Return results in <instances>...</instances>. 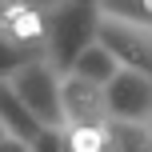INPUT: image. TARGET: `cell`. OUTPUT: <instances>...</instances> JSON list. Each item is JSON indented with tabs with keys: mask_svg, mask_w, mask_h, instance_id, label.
Masks as SVG:
<instances>
[{
	"mask_svg": "<svg viewBox=\"0 0 152 152\" xmlns=\"http://www.w3.org/2000/svg\"><path fill=\"white\" fill-rule=\"evenodd\" d=\"M116 68H120V60H116L112 52H108L100 40H88V44L80 48V52L72 56V64L64 72H76V76H84V80H96V84H104L108 76H112Z\"/></svg>",
	"mask_w": 152,
	"mask_h": 152,
	"instance_id": "9c48e42d",
	"label": "cell"
},
{
	"mask_svg": "<svg viewBox=\"0 0 152 152\" xmlns=\"http://www.w3.org/2000/svg\"><path fill=\"white\" fill-rule=\"evenodd\" d=\"M60 116L64 124H100L108 120L104 88L76 72H60Z\"/></svg>",
	"mask_w": 152,
	"mask_h": 152,
	"instance_id": "52a82bcc",
	"label": "cell"
},
{
	"mask_svg": "<svg viewBox=\"0 0 152 152\" xmlns=\"http://www.w3.org/2000/svg\"><path fill=\"white\" fill-rule=\"evenodd\" d=\"M0 32L16 48H24L28 56H44L48 8L44 4H28V0H4V8H0Z\"/></svg>",
	"mask_w": 152,
	"mask_h": 152,
	"instance_id": "8992f818",
	"label": "cell"
},
{
	"mask_svg": "<svg viewBox=\"0 0 152 152\" xmlns=\"http://www.w3.org/2000/svg\"><path fill=\"white\" fill-rule=\"evenodd\" d=\"M28 4H44V8H48V4H56V0H28Z\"/></svg>",
	"mask_w": 152,
	"mask_h": 152,
	"instance_id": "5bb4252c",
	"label": "cell"
},
{
	"mask_svg": "<svg viewBox=\"0 0 152 152\" xmlns=\"http://www.w3.org/2000/svg\"><path fill=\"white\" fill-rule=\"evenodd\" d=\"M100 88H104L108 116H128V120H148L152 116V76L144 68L120 64Z\"/></svg>",
	"mask_w": 152,
	"mask_h": 152,
	"instance_id": "277c9868",
	"label": "cell"
},
{
	"mask_svg": "<svg viewBox=\"0 0 152 152\" xmlns=\"http://www.w3.org/2000/svg\"><path fill=\"white\" fill-rule=\"evenodd\" d=\"M60 148L64 152H108V132L100 124H60Z\"/></svg>",
	"mask_w": 152,
	"mask_h": 152,
	"instance_id": "30bf717a",
	"label": "cell"
},
{
	"mask_svg": "<svg viewBox=\"0 0 152 152\" xmlns=\"http://www.w3.org/2000/svg\"><path fill=\"white\" fill-rule=\"evenodd\" d=\"M0 124L8 136H16L28 152H44V148H60V128H44L28 108L20 104V96L12 92L8 76H0Z\"/></svg>",
	"mask_w": 152,
	"mask_h": 152,
	"instance_id": "5b68a950",
	"label": "cell"
},
{
	"mask_svg": "<svg viewBox=\"0 0 152 152\" xmlns=\"http://www.w3.org/2000/svg\"><path fill=\"white\" fill-rule=\"evenodd\" d=\"M0 8H4V0H0Z\"/></svg>",
	"mask_w": 152,
	"mask_h": 152,
	"instance_id": "9a60e30c",
	"label": "cell"
},
{
	"mask_svg": "<svg viewBox=\"0 0 152 152\" xmlns=\"http://www.w3.org/2000/svg\"><path fill=\"white\" fill-rule=\"evenodd\" d=\"M108 52L128 68H152V40H148V24L144 20H124V16H108L100 12L96 20V36Z\"/></svg>",
	"mask_w": 152,
	"mask_h": 152,
	"instance_id": "3957f363",
	"label": "cell"
},
{
	"mask_svg": "<svg viewBox=\"0 0 152 152\" xmlns=\"http://www.w3.org/2000/svg\"><path fill=\"white\" fill-rule=\"evenodd\" d=\"M12 92L20 96V104L36 116L44 128H60L64 116H60V72L44 60V56H32L24 60L20 68L8 76Z\"/></svg>",
	"mask_w": 152,
	"mask_h": 152,
	"instance_id": "7a4b0ae2",
	"label": "cell"
},
{
	"mask_svg": "<svg viewBox=\"0 0 152 152\" xmlns=\"http://www.w3.org/2000/svg\"><path fill=\"white\" fill-rule=\"evenodd\" d=\"M108 132V152L128 148V152H144L152 144V120H128V116H108L104 120Z\"/></svg>",
	"mask_w": 152,
	"mask_h": 152,
	"instance_id": "ba28073f",
	"label": "cell"
},
{
	"mask_svg": "<svg viewBox=\"0 0 152 152\" xmlns=\"http://www.w3.org/2000/svg\"><path fill=\"white\" fill-rule=\"evenodd\" d=\"M24 60H32V56L24 52V48H16L12 40H8L4 32H0V76H12V72L24 64Z\"/></svg>",
	"mask_w": 152,
	"mask_h": 152,
	"instance_id": "7c38bea8",
	"label": "cell"
},
{
	"mask_svg": "<svg viewBox=\"0 0 152 152\" xmlns=\"http://www.w3.org/2000/svg\"><path fill=\"white\" fill-rule=\"evenodd\" d=\"M100 12L108 16H124V20H152V0H96Z\"/></svg>",
	"mask_w": 152,
	"mask_h": 152,
	"instance_id": "8fae6325",
	"label": "cell"
},
{
	"mask_svg": "<svg viewBox=\"0 0 152 152\" xmlns=\"http://www.w3.org/2000/svg\"><path fill=\"white\" fill-rule=\"evenodd\" d=\"M0 152H28V148H24L16 136H8V132H4V124H0Z\"/></svg>",
	"mask_w": 152,
	"mask_h": 152,
	"instance_id": "4fadbf2b",
	"label": "cell"
},
{
	"mask_svg": "<svg viewBox=\"0 0 152 152\" xmlns=\"http://www.w3.org/2000/svg\"><path fill=\"white\" fill-rule=\"evenodd\" d=\"M96 20H100V4L96 0H56V4H48L44 60L56 72H64L72 64V56L96 36Z\"/></svg>",
	"mask_w": 152,
	"mask_h": 152,
	"instance_id": "6da1fadb",
	"label": "cell"
}]
</instances>
